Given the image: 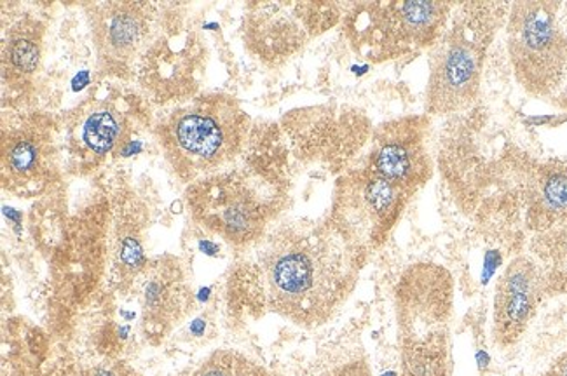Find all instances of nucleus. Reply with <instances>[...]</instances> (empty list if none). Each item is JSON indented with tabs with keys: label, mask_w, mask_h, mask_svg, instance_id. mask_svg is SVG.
I'll list each match as a JSON object with an SVG mask.
<instances>
[{
	"label": "nucleus",
	"mask_w": 567,
	"mask_h": 376,
	"mask_svg": "<svg viewBox=\"0 0 567 376\" xmlns=\"http://www.w3.org/2000/svg\"><path fill=\"white\" fill-rule=\"evenodd\" d=\"M243 253L251 305L306 330L323 326L344 307L367 260L329 218L276 223Z\"/></svg>",
	"instance_id": "1"
},
{
	"label": "nucleus",
	"mask_w": 567,
	"mask_h": 376,
	"mask_svg": "<svg viewBox=\"0 0 567 376\" xmlns=\"http://www.w3.org/2000/svg\"><path fill=\"white\" fill-rule=\"evenodd\" d=\"M250 117L227 94H202L157 121L154 135L166 160L185 184L227 169L241 154Z\"/></svg>",
	"instance_id": "2"
},
{
	"label": "nucleus",
	"mask_w": 567,
	"mask_h": 376,
	"mask_svg": "<svg viewBox=\"0 0 567 376\" xmlns=\"http://www.w3.org/2000/svg\"><path fill=\"white\" fill-rule=\"evenodd\" d=\"M511 4H456L444 35L430 51L424 114H461L481 93L482 74L491 44L508 18Z\"/></svg>",
	"instance_id": "3"
},
{
	"label": "nucleus",
	"mask_w": 567,
	"mask_h": 376,
	"mask_svg": "<svg viewBox=\"0 0 567 376\" xmlns=\"http://www.w3.org/2000/svg\"><path fill=\"white\" fill-rule=\"evenodd\" d=\"M400 376H449L454 279L444 265L417 262L395 286Z\"/></svg>",
	"instance_id": "4"
},
{
	"label": "nucleus",
	"mask_w": 567,
	"mask_h": 376,
	"mask_svg": "<svg viewBox=\"0 0 567 376\" xmlns=\"http://www.w3.org/2000/svg\"><path fill=\"white\" fill-rule=\"evenodd\" d=\"M194 221L236 250L247 251L276 226L287 202L284 185L250 169H224L190 184Z\"/></svg>",
	"instance_id": "5"
},
{
	"label": "nucleus",
	"mask_w": 567,
	"mask_h": 376,
	"mask_svg": "<svg viewBox=\"0 0 567 376\" xmlns=\"http://www.w3.org/2000/svg\"><path fill=\"white\" fill-rule=\"evenodd\" d=\"M454 8L451 2L430 0L360 2L342 14V32L351 50L367 62H395L432 51Z\"/></svg>",
	"instance_id": "6"
},
{
	"label": "nucleus",
	"mask_w": 567,
	"mask_h": 376,
	"mask_svg": "<svg viewBox=\"0 0 567 376\" xmlns=\"http://www.w3.org/2000/svg\"><path fill=\"white\" fill-rule=\"evenodd\" d=\"M557 2H515L506 18V50L518 84L548 98L567 79V33Z\"/></svg>",
	"instance_id": "7"
},
{
	"label": "nucleus",
	"mask_w": 567,
	"mask_h": 376,
	"mask_svg": "<svg viewBox=\"0 0 567 376\" xmlns=\"http://www.w3.org/2000/svg\"><path fill=\"white\" fill-rule=\"evenodd\" d=\"M412 199L408 190L358 166L336 181L329 220L369 257L386 244Z\"/></svg>",
	"instance_id": "8"
},
{
	"label": "nucleus",
	"mask_w": 567,
	"mask_h": 376,
	"mask_svg": "<svg viewBox=\"0 0 567 376\" xmlns=\"http://www.w3.org/2000/svg\"><path fill=\"white\" fill-rule=\"evenodd\" d=\"M566 282V270L551 269L530 253L514 258L494 288V344L499 348L517 345L545 296L563 290Z\"/></svg>",
	"instance_id": "9"
},
{
	"label": "nucleus",
	"mask_w": 567,
	"mask_h": 376,
	"mask_svg": "<svg viewBox=\"0 0 567 376\" xmlns=\"http://www.w3.org/2000/svg\"><path fill=\"white\" fill-rule=\"evenodd\" d=\"M432 117L405 115L375 127L362 166L415 197L433 178Z\"/></svg>",
	"instance_id": "10"
},
{
	"label": "nucleus",
	"mask_w": 567,
	"mask_h": 376,
	"mask_svg": "<svg viewBox=\"0 0 567 376\" xmlns=\"http://www.w3.org/2000/svg\"><path fill=\"white\" fill-rule=\"evenodd\" d=\"M326 23L320 2L257 4L245 23V42L262 62L280 65L299 53L309 39L326 32Z\"/></svg>",
	"instance_id": "11"
},
{
	"label": "nucleus",
	"mask_w": 567,
	"mask_h": 376,
	"mask_svg": "<svg viewBox=\"0 0 567 376\" xmlns=\"http://www.w3.org/2000/svg\"><path fill=\"white\" fill-rule=\"evenodd\" d=\"M90 21L100 65L121 74L153 44L156 9L147 2H105L93 8Z\"/></svg>",
	"instance_id": "12"
},
{
	"label": "nucleus",
	"mask_w": 567,
	"mask_h": 376,
	"mask_svg": "<svg viewBox=\"0 0 567 376\" xmlns=\"http://www.w3.org/2000/svg\"><path fill=\"white\" fill-rule=\"evenodd\" d=\"M54 129L44 117H27L2 135V187L18 197H38L54 169Z\"/></svg>",
	"instance_id": "13"
},
{
	"label": "nucleus",
	"mask_w": 567,
	"mask_h": 376,
	"mask_svg": "<svg viewBox=\"0 0 567 376\" xmlns=\"http://www.w3.org/2000/svg\"><path fill=\"white\" fill-rule=\"evenodd\" d=\"M132 288L141 305L147 338H165L193 307V291L184 265L169 254L148 260Z\"/></svg>",
	"instance_id": "14"
},
{
	"label": "nucleus",
	"mask_w": 567,
	"mask_h": 376,
	"mask_svg": "<svg viewBox=\"0 0 567 376\" xmlns=\"http://www.w3.org/2000/svg\"><path fill=\"white\" fill-rule=\"evenodd\" d=\"M132 107L123 98L90 100L71 115L69 145L72 156L96 160L120 147L132 129Z\"/></svg>",
	"instance_id": "15"
},
{
	"label": "nucleus",
	"mask_w": 567,
	"mask_h": 376,
	"mask_svg": "<svg viewBox=\"0 0 567 376\" xmlns=\"http://www.w3.org/2000/svg\"><path fill=\"white\" fill-rule=\"evenodd\" d=\"M177 38H161L153 42L144 54L142 81L163 100H184L193 96L198 90L196 84V66L202 62L198 56L199 45L194 44L190 35H182L181 44L175 45Z\"/></svg>",
	"instance_id": "16"
},
{
	"label": "nucleus",
	"mask_w": 567,
	"mask_h": 376,
	"mask_svg": "<svg viewBox=\"0 0 567 376\" xmlns=\"http://www.w3.org/2000/svg\"><path fill=\"white\" fill-rule=\"evenodd\" d=\"M567 221V163L530 160L526 168V227L547 232Z\"/></svg>",
	"instance_id": "17"
},
{
	"label": "nucleus",
	"mask_w": 567,
	"mask_h": 376,
	"mask_svg": "<svg viewBox=\"0 0 567 376\" xmlns=\"http://www.w3.org/2000/svg\"><path fill=\"white\" fill-rule=\"evenodd\" d=\"M41 33L35 21H21L9 30L2 48L4 77L9 75L11 81H21L38 72L41 63Z\"/></svg>",
	"instance_id": "18"
},
{
	"label": "nucleus",
	"mask_w": 567,
	"mask_h": 376,
	"mask_svg": "<svg viewBox=\"0 0 567 376\" xmlns=\"http://www.w3.org/2000/svg\"><path fill=\"white\" fill-rule=\"evenodd\" d=\"M178 376H281L247 354L233 348H220L210 356L184 369Z\"/></svg>",
	"instance_id": "19"
},
{
	"label": "nucleus",
	"mask_w": 567,
	"mask_h": 376,
	"mask_svg": "<svg viewBox=\"0 0 567 376\" xmlns=\"http://www.w3.org/2000/svg\"><path fill=\"white\" fill-rule=\"evenodd\" d=\"M529 251L545 265L567 272V221L547 232L533 236Z\"/></svg>",
	"instance_id": "20"
},
{
	"label": "nucleus",
	"mask_w": 567,
	"mask_h": 376,
	"mask_svg": "<svg viewBox=\"0 0 567 376\" xmlns=\"http://www.w3.org/2000/svg\"><path fill=\"white\" fill-rule=\"evenodd\" d=\"M320 376H372V368L365 357L358 356L339 363L338 366L327 369Z\"/></svg>",
	"instance_id": "21"
},
{
	"label": "nucleus",
	"mask_w": 567,
	"mask_h": 376,
	"mask_svg": "<svg viewBox=\"0 0 567 376\" xmlns=\"http://www.w3.org/2000/svg\"><path fill=\"white\" fill-rule=\"evenodd\" d=\"M79 376H141L126 363H100L84 368Z\"/></svg>",
	"instance_id": "22"
},
{
	"label": "nucleus",
	"mask_w": 567,
	"mask_h": 376,
	"mask_svg": "<svg viewBox=\"0 0 567 376\" xmlns=\"http://www.w3.org/2000/svg\"><path fill=\"white\" fill-rule=\"evenodd\" d=\"M547 369L554 376H567V348L560 356L555 357L554 363Z\"/></svg>",
	"instance_id": "23"
},
{
	"label": "nucleus",
	"mask_w": 567,
	"mask_h": 376,
	"mask_svg": "<svg viewBox=\"0 0 567 376\" xmlns=\"http://www.w3.org/2000/svg\"><path fill=\"white\" fill-rule=\"evenodd\" d=\"M538 376H554V375H551V373L548 372V369H545V372H543L542 375H538Z\"/></svg>",
	"instance_id": "24"
}]
</instances>
